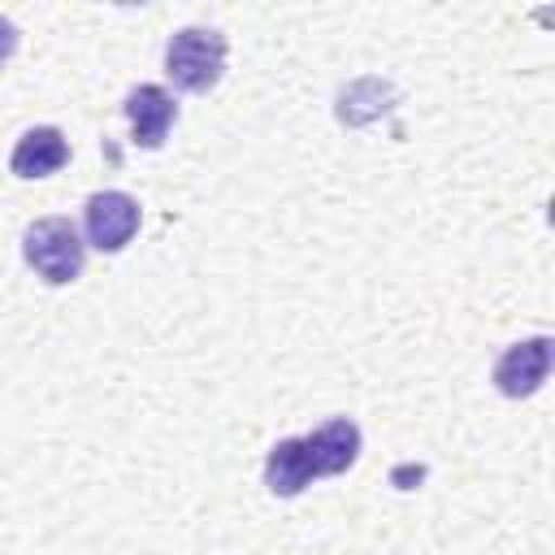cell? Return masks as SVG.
I'll list each match as a JSON object with an SVG mask.
<instances>
[{"instance_id":"obj_1","label":"cell","mask_w":555,"mask_h":555,"mask_svg":"<svg viewBox=\"0 0 555 555\" xmlns=\"http://www.w3.org/2000/svg\"><path fill=\"white\" fill-rule=\"evenodd\" d=\"M22 256L48 286H69L82 278L87 238L69 217H39L22 234Z\"/></svg>"},{"instance_id":"obj_2","label":"cell","mask_w":555,"mask_h":555,"mask_svg":"<svg viewBox=\"0 0 555 555\" xmlns=\"http://www.w3.org/2000/svg\"><path fill=\"white\" fill-rule=\"evenodd\" d=\"M225 56H230V43L221 30L212 26H182L169 43H165V74L178 91H191V95H204L221 82L225 74Z\"/></svg>"},{"instance_id":"obj_3","label":"cell","mask_w":555,"mask_h":555,"mask_svg":"<svg viewBox=\"0 0 555 555\" xmlns=\"http://www.w3.org/2000/svg\"><path fill=\"white\" fill-rule=\"evenodd\" d=\"M139 221H143V208L126 191H95L82 204V238L87 247L108 251V256L121 251L139 234Z\"/></svg>"},{"instance_id":"obj_4","label":"cell","mask_w":555,"mask_h":555,"mask_svg":"<svg viewBox=\"0 0 555 555\" xmlns=\"http://www.w3.org/2000/svg\"><path fill=\"white\" fill-rule=\"evenodd\" d=\"M551 360H555V343L551 334H533V338H520L512 347H503V356L494 360V386L499 395L507 399H529L542 390V382L551 377Z\"/></svg>"},{"instance_id":"obj_5","label":"cell","mask_w":555,"mask_h":555,"mask_svg":"<svg viewBox=\"0 0 555 555\" xmlns=\"http://www.w3.org/2000/svg\"><path fill=\"white\" fill-rule=\"evenodd\" d=\"M121 113H126V121H130L134 147H143V152H156V147L169 139L173 121H178V104H173V95H169L160 82H139V87H130L126 100H121Z\"/></svg>"},{"instance_id":"obj_6","label":"cell","mask_w":555,"mask_h":555,"mask_svg":"<svg viewBox=\"0 0 555 555\" xmlns=\"http://www.w3.org/2000/svg\"><path fill=\"white\" fill-rule=\"evenodd\" d=\"M65 165H69V139L56 126H30L9 152V169L26 182L30 178H52Z\"/></svg>"},{"instance_id":"obj_7","label":"cell","mask_w":555,"mask_h":555,"mask_svg":"<svg viewBox=\"0 0 555 555\" xmlns=\"http://www.w3.org/2000/svg\"><path fill=\"white\" fill-rule=\"evenodd\" d=\"M308 451H312V464H317V477H338L347 473L356 460H360V425L351 416H334L325 425H317L312 434H304Z\"/></svg>"},{"instance_id":"obj_8","label":"cell","mask_w":555,"mask_h":555,"mask_svg":"<svg viewBox=\"0 0 555 555\" xmlns=\"http://www.w3.org/2000/svg\"><path fill=\"white\" fill-rule=\"evenodd\" d=\"M317 481V464L304 438H278L264 455V486L278 499H295Z\"/></svg>"},{"instance_id":"obj_9","label":"cell","mask_w":555,"mask_h":555,"mask_svg":"<svg viewBox=\"0 0 555 555\" xmlns=\"http://www.w3.org/2000/svg\"><path fill=\"white\" fill-rule=\"evenodd\" d=\"M17 43H22V30L0 13V69L13 61V52H17Z\"/></svg>"}]
</instances>
